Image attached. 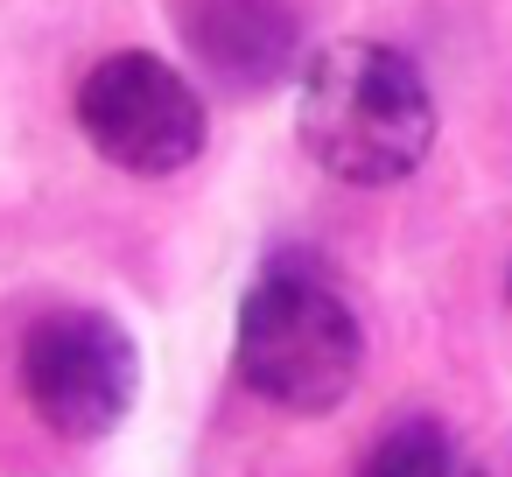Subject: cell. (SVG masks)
Segmentation results:
<instances>
[{
    "mask_svg": "<svg viewBox=\"0 0 512 477\" xmlns=\"http://www.w3.org/2000/svg\"><path fill=\"white\" fill-rule=\"evenodd\" d=\"M141 393V351L106 309H50L22 337V400L64 442H106Z\"/></svg>",
    "mask_w": 512,
    "mask_h": 477,
    "instance_id": "3",
    "label": "cell"
},
{
    "mask_svg": "<svg viewBox=\"0 0 512 477\" xmlns=\"http://www.w3.org/2000/svg\"><path fill=\"white\" fill-rule=\"evenodd\" d=\"M78 127L127 176H176L204 155V134H211L204 92L148 50H113L85 71Z\"/></svg>",
    "mask_w": 512,
    "mask_h": 477,
    "instance_id": "4",
    "label": "cell"
},
{
    "mask_svg": "<svg viewBox=\"0 0 512 477\" xmlns=\"http://www.w3.org/2000/svg\"><path fill=\"white\" fill-rule=\"evenodd\" d=\"M183 43L225 92H267L302 71L295 0H183Z\"/></svg>",
    "mask_w": 512,
    "mask_h": 477,
    "instance_id": "5",
    "label": "cell"
},
{
    "mask_svg": "<svg viewBox=\"0 0 512 477\" xmlns=\"http://www.w3.org/2000/svg\"><path fill=\"white\" fill-rule=\"evenodd\" d=\"M505 302H512V281H505Z\"/></svg>",
    "mask_w": 512,
    "mask_h": 477,
    "instance_id": "7",
    "label": "cell"
},
{
    "mask_svg": "<svg viewBox=\"0 0 512 477\" xmlns=\"http://www.w3.org/2000/svg\"><path fill=\"white\" fill-rule=\"evenodd\" d=\"M232 365H239V379L267 407H281V414H330V407L351 400V386L365 372L358 309L344 302V288L323 267L274 260L246 288V302H239Z\"/></svg>",
    "mask_w": 512,
    "mask_h": 477,
    "instance_id": "2",
    "label": "cell"
},
{
    "mask_svg": "<svg viewBox=\"0 0 512 477\" xmlns=\"http://www.w3.org/2000/svg\"><path fill=\"white\" fill-rule=\"evenodd\" d=\"M302 92H295V134L309 162L337 183L386 190L407 183L428 148H435V92L414 57L372 36L323 43L302 57Z\"/></svg>",
    "mask_w": 512,
    "mask_h": 477,
    "instance_id": "1",
    "label": "cell"
},
{
    "mask_svg": "<svg viewBox=\"0 0 512 477\" xmlns=\"http://www.w3.org/2000/svg\"><path fill=\"white\" fill-rule=\"evenodd\" d=\"M358 477H491L442 421H400L372 442Z\"/></svg>",
    "mask_w": 512,
    "mask_h": 477,
    "instance_id": "6",
    "label": "cell"
}]
</instances>
